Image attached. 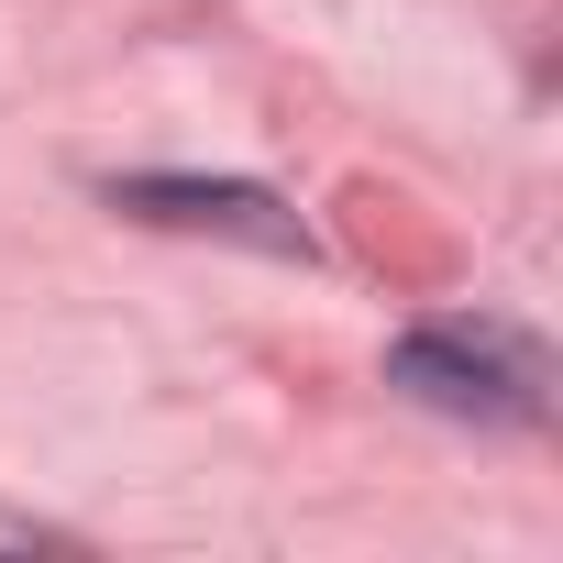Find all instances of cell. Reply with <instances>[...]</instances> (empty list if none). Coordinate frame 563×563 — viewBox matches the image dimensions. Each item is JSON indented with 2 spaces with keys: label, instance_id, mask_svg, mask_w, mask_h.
<instances>
[{
  "label": "cell",
  "instance_id": "1",
  "mask_svg": "<svg viewBox=\"0 0 563 563\" xmlns=\"http://www.w3.org/2000/svg\"><path fill=\"white\" fill-rule=\"evenodd\" d=\"M387 376H398L409 398H431V409H453V420H530V376H519L508 354H486V343H464V332H409Z\"/></svg>",
  "mask_w": 563,
  "mask_h": 563
},
{
  "label": "cell",
  "instance_id": "2",
  "mask_svg": "<svg viewBox=\"0 0 563 563\" xmlns=\"http://www.w3.org/2000/svg\"><path fill=\"white\" fill-rule=\"evenodd\" d=\"M133 221H177V232H243V243H265V254H310V232L276 210L265 188H199V177H133V188H111Z\"/></svg>",
  "mask_w": 563,
  "mask_h": 563
}]
</instances>
